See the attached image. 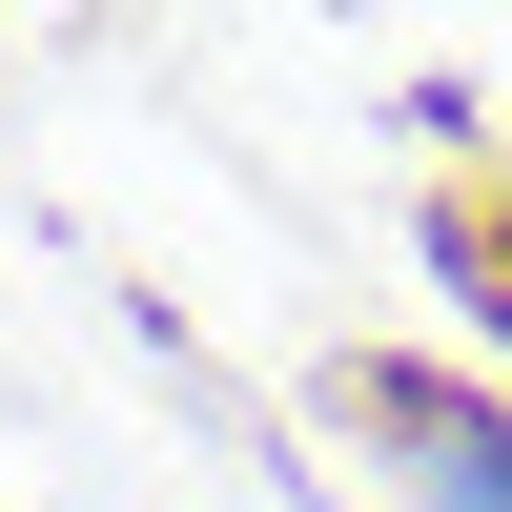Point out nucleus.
Returning a JSON list of instances; mask_svg holds the SVG:
<instances>
[{"label": "nucleus", "instance_id": "nucleus-1", "mask_svg": "<svg viewBox=\"0 0 512 512\" xmlns=\"http://www.w3.org/2000/svg\"><path fill=\"white\" fill-rule=\"evenodd\" d=\"M349 410H369V431L410 451V472H431V512H512V431H492L472 390H410V369H369Z\"/></svg>", "mask_w": 512, "mask_h": 512}]
</instances>
